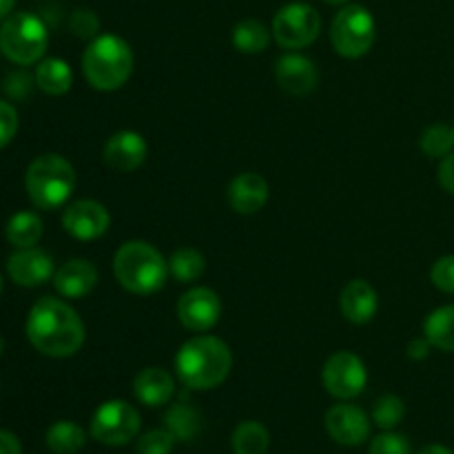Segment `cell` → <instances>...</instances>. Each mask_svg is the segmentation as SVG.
Segmentation results:
<instances>
[{
    "label": "cell",
    "instance_id": "1",
    "mask_svg": "<svg viewBox=\"0 0 454 454\" xmlns=\"http://www.w3.org/2000/svg\"><path fill=\"white\" fill-rule=\"evenodd\" d=\"M27 337L38 353L65 359L78 353L84 344V324L67 301L43 297L27 317Z\"/></svg>",
    "mask_w": 454,
    "mask_h": 454
},
{
    "label": "cell",
    "instance_id": "2",
    "mask_svg": "<svg viewBox=\"0 0 454 454\" xmlns=\"http://www.w3.org/2000/svg\"><path fill=\"white\" fill-rule=\"evenodd\" d=\"M231 368V348L213 335L193 337L176 355L177 380L191 390L215 388L229 377Z\"/></svg>",
    "mask_w": 454,
    "mask_h": 454
},
{
    "label": "cell",
    "instance_id": "3",
    "mask_svg": "<svg viewBox=\"0 0 454 454\" xmlns=\"http://www.w3.org/2000/svg\"><path fill=\"white\" fill-rule=\"evenodd\" d=\"M114 273L120 286L133 295H151L167 284L168 260L149 242L131 239L122 244L114 257Z\"/></svg>",
    "mask_w": 454,
    "mask_h": 454
},
{
    "label": "cell",
    "instance_id": "4",
    "mask_svg": "<svg viewBox=\"0 0 454 454\" xmlns=\"http://www.w3.org/2000/svg\"><path fill=\"white\" fill-rule=\"evenodd\" d=\"M82 74L98 91H115L133 74V51L127 40L102 34L89 43L82 53Z\"/></svg>",
    "mask_w": 454,
    "mask_h": 454
},
{
    "label": "cell",
    "instance_id": "5",
    "mask_svg": "<svg viewBox=\"0 0 454 454\" xmlns=\"http://www.w3.org/2000/svg\"><path fill=\"white\" fill-rule=\"evenodd\" d=\"M25 189L31 204L43 211L60 208L75 189V171L69 160L58 153H44L29 164Z\"/></svg>",
    "mask_w": 454,
    "mask_h": 454
},
{
    "label": "cell",
    "instance_id": "6",
    "mask_svg": "<svg viewBox=\"0 0 454 454\" xmlns=\"http://www.w3.org/2000/svg\"><path fill=\"white\" fill-rule=\"evenodd\" d=\"M49 34L44 22L31 12L12 13L0 25V51L16 65H34L44 56Z\"/></svg>",
    "mask_w": 454,
    "mask_h": 454
},
{
    "label": "cell",
    "instance_id": "7",
    "mask_svg": "<svg viewBox=\"0 0 454 454\" xmlns=\"http://www.w3.org/2000/svg\"><path fill=\"white\" fill-rule=\"evenodd\" d=\"M331 43L344 58H362L375 43V18L362 4H344L331 25Z\"/></svg>",
    "mask_w": 454,
    "mask_h": 454
},
{
    "label": "cell",
    "instance_id": "8",
    "mask_svg": "<svg viewBox=\"0 0 454 454\" xmlns=\"http://www.w3.org/2000/svg\"><path fill=\"white\" fill-rule=\"evenodd\" d=\"M140 412L131 403L122 402V399H111L93 412L89 430L96 442L115 448L133 442L140 433Z\"/></svg>",
    "mask_w": 454,
    "mask_h": 454
},
{
    "label": "cell",
    "instance_id": "9",
    "mask_svg": "<svg viewBox=\"0 0 454 454\" xmlns=\"http://www.w3.org/2000/svg\"><path fill=\"white\" fill-rule=\"evenodd\" d=\"M322 18L309 3H288L275 13L273 35L284 49H304L317 40Z\"/></svg>",
    "mask_w": 454,
    "mask_h": 454
},
{
    "label": "cell",
    "instance_id": "10",
    "mask_svg": "<svg viewBox=\"0 0 454 454\" xmlns=\"http://www.w3.org/2000/svg\"><path fill=\"white\" fill-rule=\"evenodd\" d=\"M322 380L328 395L346 402V399H355L364 393L368 372L357 355L350 353V350H340V353L331 355L328 362L324 364Z\"/></svg>",
    "mask_w": 454,
    "mask_h": 454
},
{
    "label": "cell",
    "instance_id": "11",
    "mask_svg": "<svg viewBox=\"0 0 454 454\" xmlns=\"http://www.w3.org/2000/svg\"><path fill=\"white\" fill-rule=\"evenodd\" d=\"M222 301L215 291L207 286H195L186 291L177 301V317L182 326L193 333H207L220 322Z\"/></svg>",
    "mask_w": 454,
    "mask_h": 454
},
{
    "label": "cell",
    "instance_id": "12",
    "mask_svg": "<svg viewBox=\"0 0 454 454\" xmlns=\"http://www.w3.org/2000/svg\"><path fill=\"white\" fill-rule=\"evenodd\" d=\"M109 211H106L105 204L96 202V200L71 202L62 213V226H65L67 233L75 239H82V242L102 238L109 231Z\"/></svg>",
    "mask_w": 454,
    "mask_h": 454
},
{
    "label": "cell",
    "instance_id": "13",
    "mask_svg": "<svg viewBox=\"0 0 454 454\" xmlns=\"http://www.w3.org/2000/svg\"><path fill=\"white\" fill-rule=\"evenodd\" d=\"M326 433L335 443L346 448L362 446L371 437V419L366 412L353 403H337L326 412Z\"/></svg>",
    "mask_w": 454,
    "mask_h": 454
},
{
    "label": "cell",
    "instance_id": "14",
    "mask_svg": "<svg viewBox=\"0 0 454 454\" xmlns=\"http://www.w3.org/2000/svg\"><path fill=\"white\" fill-rule=\"evenodd\" d=\"M7 273L18 286L34 288L53 279V260L43 248H18L7 260Z\"/></svg>",
    "mask_w": 454,
    "mask_h": 454
},
{
    "label": "cell",
    "instance_id": "15",
    "mask_svg": "<svg viewBox=\"0 0 454 454\" xmlns=\"http://www.w3.org/2000/svg\"><path fill=\"white\" fill-rule=\"evenodd\" d=\"M149 155L146 140L137 131H118L106 140L102 149V160L109 168L118 173H131L145 164Z\"/></svg>",
    "mask_w": 454,
    "mask_h": 454
},
{
    "label": "cell",
    "instance_id": "16",
    "mask_svg": "<svg viewBox=\"0 0 454 454\" xmlns=\"http://www.w3.org/2000/svg\"><path fill=\"white\" fill-rule=\"evenodd\" d=\"M275 80L291 96H306L317 87V69L313 60L301 53H286L275 62Z\"/></svg>",
    "mask_w": 454,
    "mask_h": 454
},
{
    "label": "cell",
    "instance_id": "17",
    "mask_svg": "<svg viewBox=\"0 0 454 454\" xmlns=\"http://www.w3.org/2000/svg\"><path fill=\"white\" fill-rule=\"evenodd\" d=\"M226 200H229L231 208L239 215L260 213L269 202V182L260 173H239L229 184Z\"/></svg>",
    "mask_w": 454,
    "mask_h": 454
},
{
    "label": "cell",
    "instance_id": "18",
    "mask_svg": "<svg viewBox=\"0 0 454 454\" xmlns=\"http://www.w3.org/2000/svg\"><path fill=\"white\" fill-rule=\"evenodd\" d=\"M98 269L89 260H69L53 273V286L67 300H82L96 288Z\"/></svg>",
    "mask_w": 454,
    "mask_h": 454
},
{
    "label": "cell",
    "instance_id": "19",
    "mask_svg": "<svg viewBox=\"0 0 454 454\" xmlns=\"http://www.w3.org/2000/svg\"><path fill=\"white\" fill-rule=\"evenodd\" d=\"M341 315L350 324H368L377 315L380 309V297L377 291L366 279H353L344 286L340 297Z\"/></svg>",
    "mask_w": 454,
    "mask_h": 454
},
{
    "label": "cell",
    "instance_id": "20",
    "mask_svg": "<svg viewBox=\"0 0 454 454\" xmlns=\"http://www.w3.org/2000/svg\"><path fill=\"white\" fill-rule=\"evenodd\" d=\"M133 395H136L137 402L149 408L164 406L176 395V380L164 368L149 366L137 372V377L133 380Z\"/></svg>",
    "mask_w": 454,
    "mask_h": 454
},
{
    "label": "cell",
    "instance_id": "21",
    "mask_svg": "<svg viewBox=\"0 0 454 454\" xmlns=\"http://www.w3.org/2000/svg\"><path fill=\"white\" fill-rule=\"evenodd\" d=\"M202 424L204 419L198 408L186 402L173 403L164 415V426L176 437V442H193L202 433Z\"/></svg>",
    "mask_w": 454,
    "mask_h": 454
},
{
    "label": "cell",
    "instance_id": "22",
    "mask_svg": "<svg viewBox=\"0 0 454 454\" xmlns=\"http://www.w3.org/2000/svg\"><path fill=\"white\" fill-rule=\"evenodd\" d=\"M35 84L49 96H65L74 84V71L62 58H47L35 67Z\"/></svg>",
    "mask_w": 454,
    "mask_h": 454
},
{
    "label": "cell",
    "instance_id": "23",
    "mask_svg": "<svg viewBox=\"0 0 454 454\" xmlns=\"http://www.w3.org/2000/svg\"><path fill=\"white\" fill-rule=\"evenodd\" d=\"M4 238L16 248H31L43 238V220L31 211H20L9 217Z\"/></svg>",
    "mask_w": 454,
    "mask_h": 454
},
{
    "label": "cell",
    "instance_id": "24",
    "mask_svg": "<svg viewBox=\"0 0 454 454\" xmlns=\"http://www.w3.org/2000/svg\"><path fill=\"white\" fill-rule=\"evenodd\" d=\"M424 335L433 348L454 353V304L442 306L426 317Z\"/></svg>",
    "mask_w": 454,
    "mask_h": 454
},
{
    "label": "cell",
    "instance_id": "25",
    "mask_svg": "<svg viewBox=\"0 0 454 454\" xmlns=\"http://www.w3.org/2000/svg\"><path fill=\"white\" fill-rule=\"evenodd\" d=\"M44 442H47V448L53 454H75L82 450L84 443H87V433L75 421H56L47 430Z\"/></svg>",
    "mask_w": 454,
    "mask_h": 454
},
{
    "label": "cell",
    "instance_id": "26",
    "mask_svg": "<svg viewBox=\"0 0 454 454\" xmlns=\"http://www.w3.org/2000/svg\"><path fill=\"white\" fill-rule=\"evenodd\" d=\"M231 446L235 454H266L270 446V434L266 426L257 424V421H242L233 430Z\"/></svg>",
    "mask_w": 454,
    "mask_h": 454
},
{
    "label": "cell",
    "instance_id": "27",
    "mask_svg": "<svg viewBox=\"0 0 454 454\" xmlns=\"http://www.w3.org/2000/svg\"><path fill=\"white\" fill-rule=\"evenodd\" d=\"M207 270V260L198 248H177L171 257H168V273L177 279L180 284H191L200 279Z\"/></svg>",
    "mask_w": 454,
    "mask_h": 454
},
{
    "label": "cell",
    "instance_id": "28",
    "mask_svg": "<svg viewBox=\"0 0 454 454\" xmlns=\"http://www.w3.org/2000/svg\"><path fill=\"white\" fill-rule=\"evenodd\" d=\"M270 43V34L260 20L255 18H247V20L238 22L233 29V44L239 53H262Z\"/></svg>",
    "mask_w": 454,
    "mask_h": 454
},
{
    "label": "cell",
    "instance_id": "29",
    "mask_svg": "<svg viewBox=\"0 0 454 454\" xmlns=\"http://www.w3.org/2000/svg\"><path fill=\"white\" fill-rule=\"evenodd\" d=\"M421 151H424L428 158H446L448 153H452L454 149V131L452 127L446 124H433L424 131L421 136Z\"/></svg>",
    "mask_w": 454,
    "mask_h": 454
},
{
    "label": "cell",
    "instance_id": "30",
    "mask_svg": "<svg viewBox=\"0 0 454 454\" xmlns=\"http://www.w3.org/2000/svg\"><path fill=\"white\" fill-rule=\"evenodd\" d=\"M406 417V403L397 397V395H384L375 402L372 408V421L380 426L381 430H393Z\"/></svg>",
    "mask_w": 454,
    "mask_h": 454
},
{
    "label": "cell",
    "instance_id": "31",
    "mask_svg": "<svg viewBox=\"0 0 454 454\" xmlns=\"http://www.w3.org/2000/svg\"><path fill=\"white\" fill-rule=\"evenodd\" d=\"M173 446H176V437L164 430H149L137 439L136 452L137 454H171Z\"/></svg>",
    "mask_w": 454,
    "mask_h": 454
},
{
    "label": "cell",
    "instance_id": "32",
    "mask_svg": "<svg viewBox=\"0 0 454 454\" xmlns=\"http://www.w3.org/2000/svg\"><path fill=\"white\" fill-rule=\"evenodd\" d=\"M368 454H412V450L411 442L406 437H402L397 433H390V430H384V433L372 439Z\"/></svg>",
    "mask_w": 454,
    "mask_h": 454
},
{
    "label": "cell",
    "instance_id": "33",
    "mask_svg": "<svg viewBox=\"0 0 454 454\" xmlns=\"http://www.w3.org/2000/svg\"><path fill=\"white\" fill-rule=\"evenodd\" d=\"M69 27L78 38L93 40L98 38V31H100V18H98L91 9H75V12L71 13Z\"/></svg>",
    "mask_w": 454,
    "mask_h": 454
},
{
    "label": "cell",
    "instance_id": "34",
    "mask_svg": "<svg viewBox=\"0 0 454 454\" xmlns=\"http://www.w3.org/2000/svg\"><path fill=\"white\" fill-rule=\"evenodd\" d=\"M430 279L443 293H454V255H443L434 262Z\"/></svg>",
    "mask_w": 454,
    "mask_h": 454
},
{
    "label": "cell",
    "instance_id": "35",
    "mask_svg": "<svg viewBox=\"0 0 454 454\" xmlns=\"http://www.w3.org/2000/svg\"><path fill=\"white\" fill-rule=\"evenodd\" d=\"M18 133V111L9 102L0 100V149L9 145Z\"/></svg>",
    "mask_w": 454,
    "mask_h": 454
},
{
    "label": "cell",
    "instance_id": "36",
    "mask_svg": "<svg viewBox=\"0 0 454 454\" xmlns=\"http://www.w3.org/2000/svg\"><path fill=\"white\" fill-rule=\"evenodd\" d=\"M437 180L443 191H448V193L454 195V151L452 153H448L446 158L442 160V164H439Z\"/></svg>",
    "mask_w": 454,
    "mask_h": 454
},
{
    "label": "cell",
    "instance_id": "37",
    "mask_svg": "<svg viewBox=\"0 0 454 454\" xmlns=\"http://www.w3.org/2000/svg\"><path fill=\"white\" fill-rule=\"evenodd\" d=\"M430 348H433V344L428 341V337H417V340H412L411 344H408V350L406 355L411 359H415V362H421V359H426L430 355Z\"/></svg>",
    "mask_w": 454,
    "mask_h": 454
},
{
    "label": "cell",
    "instance_id": "38",
    "mask_svg": "<svg viewBox=\"0 0 454 454\" xmlns=\"http://www.w3.org/2000/svg\"><path fill=\"white\" fill-rule=\"evenodd\" d=\"M0 454H22L20 439L9 430H0Z\"/></svg>",
    "mask_w": 454,
    "mask_h": 454
},
{
    "label": "cell",
    "instance_id": "39",
    "mask_svg": "<svg viewBox=\"0 0 454 454\" xmlns=\"http://www.w3.org/2000/svg\"><path fill=\"white\" fill-rule=\"evenodd\" d=\"M13 4H16V0H0V22L12 16Z\"/></svg>",
    "mask_w": 454,
    "mask_h": 454
},
{
    "label": "cell",
    "instance_id": "40",
    "mask_svg": "<svg viewBox=\"0 0 454 454\" xmlns=\"http://www.w3.org/2000/svg\"><path fill=\"white\" fill-rule=\"evenodd\" d=\"M419 454H454L450 448H446V446H439V443H433V446H428V448H424V450H421Z\"/></svg>",
    "mask_w": 454,
    "mask_h": 454
},
{
    "label": "cell",
    "instance_id": "41",
    "mask_svg": "<svg viewBox=\"0 0 454 454\" xmlns=\"http://www.w3.org/2000/svg\"><path fill=\"white\" fill-rule=\"evenodd\" d=\"M324 3H326V4H346L348 0H324Z\"/></svg>",
    "mask_w": 454,
    "mask_h": 454
},
{
    "label": "cell",
    "instance_id": "42",
    "mask_svg": "<svg viewBox=\"0 0 454 454\" xmlns=\"http://www.w3.org/2000/svg\"><path fill=\"white\" fill-rule=\"evenodd\" d=\"M3 350H4V340L0 337V355H3Z\"/></svg>",
    "mask_w": 454,
    "mask_h": 454
},
{
    "label": "cell",
    "instance_id": "43",
    "mask_svg": "<svg viewBox=\"0 0 454 454\" xmlns=\"http://www.w3.org/2000/svg\"><path fill=\"white\" fill-rule=\"evenodd\" d=\"M0 293H3V275H0Z\"/></svg>",
    "mask_w": 454,
    "mask_h": 454
},
{
    "label": "cell",
    "instance_id": "44",
    "mask_svg": "<svg viewBox=\"0 0 454 454\" xmlns=\"http://www.w3.org/2000/svg\"><path fill=\"white\" fill-rule=\"evenodd\" d=\"M452 131H454V124H452Z\"/></svg>",
    "mask_w": 454,
    "mask_h": 454
}]
</instances>
